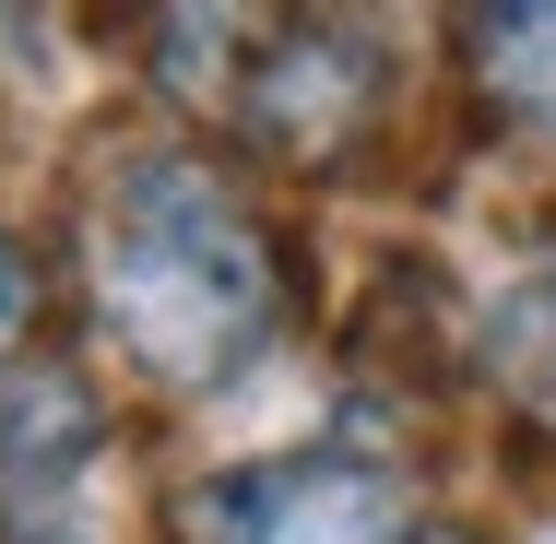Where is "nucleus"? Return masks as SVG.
Instances as JSON below:
<instances>
[{
	"label": "nucleus",
	"mask_w": 556,
	"mask_h": 544,
	"mask_svg": "<svg viewBox=\"0 0 556 544\" xmlns=\"http://www.w3.org/2000/svg\"><path fill=\"white\" fill-rule=\"evenodd\" d=\"M96 308H108L130 367H154L166 391H214L285 320L273 237L249 225V202L214 166L154 154L96 202Z\"/></svg>",
	"instance_id": "nucleus-1"
},
{
	"label": "nucleus",
	"mask_w": 556,
	"mask_h": 544,
	"mask_svg": "<svg viewBox=\"0 0 556 544\" xmlns=\"http://www.w3.org/2000/svg\"><path fill=\"white\" fill-rule=\"evenodd\" d=\"M403 473L367 450H285L178 485V544H403Z\"/></svg>",
	"instance_id": "nucleus-2"
},
{
	"label": "nucleus",
	"mask_w": 556,
	"mask_h": 544,
	"mask_svg": "<svg viewBox=\"0 0 556 544\" xmlns=\"http://www.w3.org/2000/svg\"><path fill=\"white\" fill-rule=\"evenodd\" d=\"M214 107H237L261 154L332 166L379 107V48L343 24H237V72L214 84Z\"/></svg>",
	"instance_id": "nucleus-3"
},
{
	"label": "nucleus",
	"mask_w": 556,
	"mask_h": 544,
	"mask_svg": "<svg viewBox=\"0 0 556 544\" xmlns=\"http://www.w3.org/2000/svg\"><path fill=\"white\" fill-rule=\"evenodd\" d=\"M473 60H485V96L509 118L556 130V12H485L473 24Z\"/></svg>",
	"instance_id": "nucleus-4"
},
{
	"label": "nucleus",
	"mask_w": 556,
	"mask_h": 544,
	"mask_svg": "<svg viewBox=\"0 0 556 544\" xmlns=\"http://www.w3.org/2000/svg\"><path fill=\"white\" fill-rule=\"evenodd\" d=\"M485 355H497V379H509L533 415H556V261H545V273H521V284L497 296Z\"/></svg>",
	"instance_id": "nucleus-5"
},
{
	"label": "nucleus",
	"mask_w": 556,
	"mask_h": 544,
	"mask_svg": "<svg viewBox=\"0 0 556 544\" xmlns=\"http://www.w3.org/2000/svg\"><path fill=\"white\" fill-rule=\"evenodd\" d=\"M24 320H36V261H24V237L0 225V355L24 343Z\"/></svg>",
	"instance_id": "nucleus-6"
},
{
	"label": "nucleus",
	"mask_w": 556,
	"mask_h": 544,
	"mask_svg": "<svg viewBox=\"0 0 556 544\" xmlns=\"http://www.w3.org/2000/svg\"><path fill=\"white\" fill-rule=\"evenodd\" d=\"M403 544H473V533H403Z\"/></svg>",
	"instance_id": "nucleus-7"
}]
</instances>
